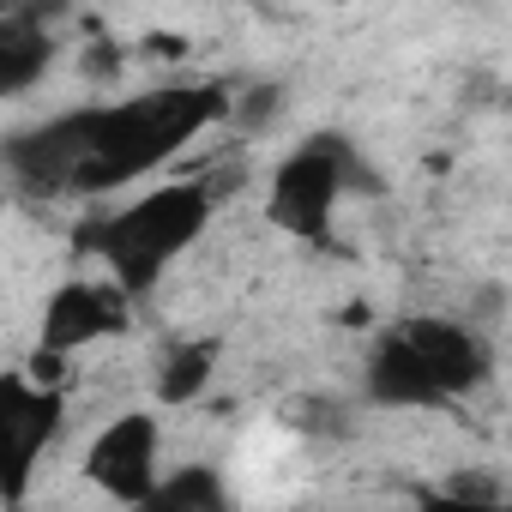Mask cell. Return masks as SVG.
<instances>
[{
  "instance_id": "cell-1",
  "label": "cell",
  "mask_w": 512,
  "mask_h": 512,
  "mask_svg": "<svg viewBox=\"0 0 512 512\" xmlns=\"http://www.w3.org/2000/svg\"><path fill=\"white\" fill-rule=\"evenodd\" d=\"M229 109H235V97L217 79L151 85V91L121 97V103H91V157H85L73 193H109L133 175H151V169L175 163Z\"/></svg>"
},
{
  "instance_id": "cell-2",
  "label": "cell",
  "mask_w": 512,
  "mask_h": 512,
  "mask_svg": "<svg viewBox=\"0 0 512 512\" xmlns=\"http://www.w3.org/2000/svg\"><path fill=\"white\" fill-rule=\"evenodd\" d=\"M211 211H217L211 181H157L121 211L79 229V253H97L127 296H151L163 272L211 229Z\"/></svg>"
},
{
  "instance_id": "cell-3",
  "label": "cell",
  "mask_w": 512,
  "mask_h": 512,
  "mask_svg": "<svg viewBox=\"0 0 512 512\" xmlns=\"http://www.w3.org/2000/svg\"><path fill=\"white\" fill-rule=\"evenodd\" d=\"M344 193H380V175L362 163V151L344 139V133H314L302 139L278 169H272V187H266V217L296 235V241H326L332 235V211Z\"/></svg>"
},
{
  "instance_id": "cell-4",
  "label": "cell",
  "mask_w": 512,
  "mask_h": 512,
  "mask_svg": "<svg viewBox=\"0 0 512 512\" xmlns=\"http://www.w3.org/2000/svg\"><path fill=\"white\" fill-rule=\"evenodd\" d=\"M85 482H97L121 506H151L163 482V422L151 410H121L115 422H103L85 452Z\"/></svg>"
},
{
  "instance_id": "cell-5",
  "label": "cell",
  "mask_w": 512,
  "mask_h": 512,
  "mask_svg": "<svg viewBox=\"0 0 512 512\" xmlns=\"http://www.w3.org/2000/svg\"><path fill=\"white\" fill-rule=\"evenodd\" d=\"M0 157H7V175L19 193L31 199H55V193H73L79 187V169L91 157V103L85 109H67L43 127H25L13 133L7 145H0Z\"/></svg>"
},
{
  "instance_id": "cell-6",
  "label": "cell",
  "mask_w": 512,
  "mask_h": 512,
  "mask_svg": "<svg viewBox=\"0 0 512 512\" xmlns=\"http://www.w3.org/2000/svg\"><path fill=\"white\" fill-rule=\"evenodd\" d=\"M61 410H67L61 392H55L49 380H37L31 368L0 380V434H7V506L25 500L31 470L43 464L49 440L61 434Z\"/></svg>"
},
{
  "instance_id": "cell-7",
  "label": "cell",
  "mask_w": 512,
  "mask_h": 512,
  "mask_svg": "<svg viewBox=\"0 0 512 512\" xmlns=\"http://www.w3.org/2000/svg\"><path fill=\"white\" fill-rule=\"evenodd\" d=\"M139 296H127L115 278H67L49 308H43V350H85V344H103V338H121L127 332V314H133Z\"/></svg>"
},
{
  "instance_id": "cell-8",
  "label": "cell",
  "mask_w": 512,
  "mask_h": 512,
  "mask_svg": "<svg viewBox=\"0 0 512 512\" xmlns=\"http://www.w3.org/2000/svg\"><path fill=\"white\" fill-rule=\"evenodd\" d=\"M362 392L374 410H446L452 392L440 386V374L428 368L422 344L410 338V326H386L362 362Z\"/></svg>"
},
{
  "instance_id": "cell-9",
  "label": "cell",
  "mask_w": 512,
  "mask_h": 512,
  "mask_svg": "<svg viewBox=\"0 0 512 512\" xmlns=\"http://www.w3.org/2000/svg\"><path fill=\"white\" fill-rule=\"evenodd\" d=\"M55 61V37H49V19H37L31 7H13L0 19V91L19 97L31 91Z\"/></svg>"
},
{
  "instance_id": "cell-10",
  "label": "cell",
  "mask_w": 512,
  "mask_h": 512,
  "mask_svg": "<svg viewBox=\"0 0 512 512\" xmlns=\"http://www.w3.org/2000/svg\"><path fill=\"white\" fill-rule=\"evenodd\" d=\"M211 374H217V338H181V344H169L157 356V404H169V410L193 404L211 386Z\"/></svg>"
},
{
  "instance_id": "cell-11",
  "label": "cell",
  "mask_w": 512,
  "mask_h": 512,
  "mask_svg": "<svg viewBox=\"0 0 512 512\" xmlns=\"http://www.w3.org/2000/svg\"><path fill=\"white\" fill-rule=\"evenodd\" d=\"M151 506L157 512H223L229 506V488H223L217 464H181V470H169L157 482Z\"/></svg>"
},
{
  "instance_id": "cell-12",
  "label": "cell",
  "mask_w": 512,
  "mask_h": 512,
  "mask_svg": "<svg viewBox=\"0 0 512 512\" xmlns=\"http://www.w3.org/2000/svg\"><path fill=\"white\" fill-rule=\"evenodd\" d=\"M434 500H458V506H506L512 488L494 482L488 470H452L446 482H434Z\"/></svg>"
},
{
  "instance_id": "cell-13",
  "label": "cell",
  "mask_w": 512,
  "mask_h": 512,
  "mask_svg": "<svg viewBox=\"0 0 512 512\" xmlns=\"http://www.w3.org/2000/svg\"><path fill=\"white\" fill-rule=\"evenodd\" d=\"M278 109H284V85H272V79H260V85H247V91L235 97V109H229V115H235V121H241L247 133H266Z\"/></svg>"
}]
</instances>
